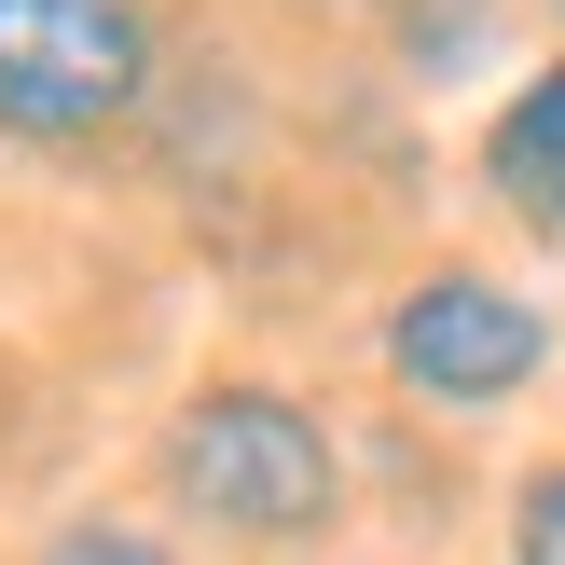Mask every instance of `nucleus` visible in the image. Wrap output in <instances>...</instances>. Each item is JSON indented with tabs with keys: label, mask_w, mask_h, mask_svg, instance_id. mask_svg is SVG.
Returning a JSON list of instances; mask_svg holds the SVG:
<instances>
[{
	"label": "nucleus",
	"mask_w": 565,
	"mask_h": 565,
	"mask_svg": "<svg viewBox=\"0 0 565 565\" xmlns=\"http://www.w3.org/2000/svg\"><path fill=\"white\" fill-rule=\"evenodd\" d=\"M469 180H483V207L511 221V235L565 248V55L511 83V97L483 110V138H469Z\"/></svg>",
	"instance_id": "20e7f679"
},
{
	"label": "nucleus",
	"mask_w": 565,
	"mask_h": 565,
	"mask_svg": "<svg viewBox=\"0 0 565 565\" xmlns=\"http://www.w3.org/2000/svg\"><path fill=\"white\" fill-rule=\"evenodd\" d=\"M166 14L152 0H0V138L14 152H97L152 125Z\"/></svg>",
	"instance_id": "f03ea898"
},
{
	"label": "nucleus",
	"mask_w": 565,
	"mask_h": 565,
	"mask_svg": "<svg viewBox=\"0 0 565 565\" xmlns=\"http://www.w3.org/2000/svg\"><path fill=\"white\" fill-rule=\"evenodd\" d=\"M152 497L193 524V539H235V552H318L345 539L359 511V469L331 441V414L276 373H207L166 401L152 428Z\"/></svg>",
	"instance_id": "f257e3e1"
},
{
	"label": "nucleus",
	"mask_w": 565,
	"mask_h": 565,
	"mask_svg": "<svg viewBox=\"0 0 565 565\" xmlns=\"http://www.w3.org/2000/svg\"><path fill=\"white\" fill-rule=\"evenodd\" d=\"M497 565H565V441L511 469V497H497Z\"/></svg>",
	"instance_id": "423d86ee"
},
{
	"label": "nucleus",
	"mask_w": 565,
	"mask_h": 565,
	"mask_svg": "<svg viewBox=\"0 0 565 565\" xmlns=\"http://www.w3.org/2000/svg\"><path fill=\"white\" fill-rule=\"evenodd\" d=\"M373 359H386V386H401L414 414H511V401L552 386L565 331H552V303L524 290V276H497V263H428V276L386 290Z\"/></svg>",
	"instance_id": "7ed1b4c3"
},
{
	"label": "nucleus",
	"mask_w": 565,
	"mask_h": 565,
	"mask_svg": "<svg viewBox=\"0 0 565 565\" xmlns=\"http://www.w3.org/2000/svg\"><path fill=\"white\" fill-rule=\"evenodd\" d=\"M386 42H401V70H414V83H456V70H483L497 0H386Z\"/></svg>",
	"instance_id": "39448f33"
},
{
	"label": "nucleus",
	"mask_w": 565,
	"mask_h": 565,
	"mask_svg": "<svg viewBox=\"0 0 565 565\" xmlns=\"http://www.w3.org/2000/svg\"><path fill=\"white\" fill-rule=\"evenodd\" d=\"M303 14H386V0H303Z\"/></svg>",
	"instance_id": "6e6552de"
},
{
	"label": "nucleus",
	"mask_w": 565,
	"mask_h": 565,
	"mask_svg": "<svg viewBox=\"0 0 565 565\" xmlns=\"http://www.w3.org/2000/svg\"><path fill=\"white\" fill-rule=\"evenodd\" d=\"M539 14H552V28H565V0H539Z\"/></svg>",
	"instance_id": "1a4fd4ad"
},
{
	"label": "nucleus",
	"mask_w": 565,
	"mask_h": 565,
	"mask_svg": "<svg viewBox=\"0 0 565 565\" xmlns=\"http://www.w3.org/2000/svg\"><path fill=\"white\" fill-rule=\"evenodd\" d=\"M28 565H193V552H180V539H152L138 511H55Z\"/></svg>",
	"instance_id": "0eeeda50"
}]
</instances>
